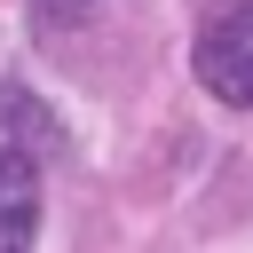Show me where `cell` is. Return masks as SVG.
<instances>
[{
    "label": "cell",
    "mask_w": 253,
    "mask_h": 253,
    "mask_svg": "<svg viewBox=\"0 0 253 253\" xmlns=\"http://www.w3.org/2000/svg\"><path fill=\"white\" fill-rule=\"evenodd\" d=\"M190 71L213 103L229 111H253V0H229L198 24V47H190Z\"/></svg>",
    "instance_id": "1"
},
{
    "label": "cell",
    "mask_w": 253,
    "mask_h": 253,
    "mask_svg": "<svg viewBox=\"0 0 253 253\" xmlns=\"http://www.w3.org/2000/svg\"><path fill=\"white\" fill-rule=\"evenodd\" d=\"M40 229V158L0 142V253H32Z\"/></svg>",
    "instance_id": "2"
}]
</instances>
